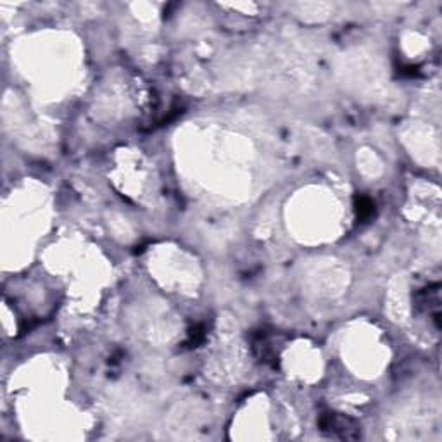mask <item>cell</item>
I'll return each instance as SVG.
<instances>
[{
  "instance_id": "cell-2",
  "label": "cell",
  "mask_w": 442,
  "mask_h": 442,
  "mask_svg": "<svg viewBox=\"0 0 442 442\" xmlns=\"http://www.w3.org/2000/svg\"><path fill=\"white\" fill-rule=\"evenodd\" d=\"M375 211V204L368 197H361L356 204V212L360 219H368Z\"/></svg>"
},
{
  "instance_id": "cell-1",
  "label": "cell",
  "mask_w": 442,
  "mask_h": 442,
  "mask_svg": "<svg viewBox=\"0 0 442 442\" xmlns=\"http://www.w3.org/2000/svg\"><path fill=\"white\" fill-rule=\"evenodd\" d=\"M321 434L341 441H354L361 437V427L356 420L341 413H323L318 420Z\"/></svg>"
}]
</instances>
